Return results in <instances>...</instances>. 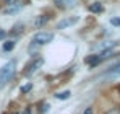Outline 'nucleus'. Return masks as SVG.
<instances>
[{"instance_id": "obj_4", "label": "nucleus", "mask_w": 120, "mask_h": 114, "mask_svg": "<svg viewBox=\"0 0 120 114\" xmlns=\"http://www.w3.org/2000/svg\"><path fill=\"white\" fill-rule=\"evenodd\" d=\"M21 7L23 5H21L18 0H8L7 2V7L3 8V13L5 15H15V13H18L21 10Z\"/></svg>"}, {"instance_id": "obj_9", "label": "nucleus", "mask_w": 120, "mask_h": 114, "mask_svg": "<svg viewBox=\"0 0 120 114\" xmlns=\"http://www.w3.org/2000/svg\"><path fill=\"white\" fill-rule=\"evenodd\" d=\"M70 95H71V93L67 90V91H60V93H57V95H55V98H57V99H68V98H70Z\"/></svg>"}, {"instance_id": "obj_6", "label": "nucleus", "mask_w": 120, "mask_h": 114, "mask_svg": "<svg viewBox=\"0 0 120 114\" xmlns=\"http://www.w3.org/2000/svg\"><path fill=\"white\" fill-rule=\"evenodd\" d=\"M114 46H117L115 41H105V42H99L93 47V51H101V52H105V51H110Z\"/></svg>"}, {"instance_id": "obj_2", "label": "nucleus", "mask_w": 120, "mask_h": 114, "mask_svg": "<svg viewBox=\"0 0 120 114\" xmlns=\"http://www.w3.org/2000/svg\"><path fill=\"white\" fill-rule=\"evenodd\" d=\"M52 39H54V33H44V31H41V33H38V34L33 38V46L49 44V42H52Z\"/></svg>"}, {"instance_id": "obj_11", "label": "nucleus", "mask_w": 120, "mask_h": 114, "mask_svg": "<svg viewBox=\"0 0 120 114\" xmlns=\"http://www.w3.org/2000/svg\"><path fill=\"white\" fill-rule=\"evenodd\" d=\"M47 20H49V18H47V16H42V18H41V16H39V18L36 20V26L39 28V26H42V24H45V21H47Z\"/></svg>"}, {"instance_id": "obj_17", "label": "nucleus", "mask_w": 120, "mask_h": 114, "mask_svg": "<svg viewBox=\"0 0 120 114\" xmlns=\"http://www.w3.org/2000/svg\"><path fill=\"white\" fill-rule=\"evenodd\" d=\"M5 34H7V33H5V31H3V29L0 28V39H3V38H5Z\"/></svg>"}, {"instance_id": "obj_18", "label": "nucleus", "mask_w": 120, "mask_h": 114, "mask_svg": "<svg viewBox=\"0 0 120 114\" xmlns=\"http://www.w3.org/2000/svg\"><path fill=\"white\" fill-rule=\"evenodd\" d=\"M21 114H31V111H29V109H24V111H23Z\"/></svg>"}, {"instance_id": "obj_1", "label": "nucleus", "mask_w": 120, "mask_h": 114, "mask_svg": "<svg viewBox=\"0 0 120 114\" xmlns=\"http://www.w3.org/2000/svg\"><path fill=\"white\" fill-rule=\"evenodd\" d=\"M15 67H16V60H10L8 64H5L2 67V70H0V86L5 85L11 78V75L15 73Z\"/></svg>"}, {"instance_id": "obj_15", "label": "nucleus", "mask_w": 120, "mask_h": 114, "mask_svg": "<svg viewBox=\"0 0 120 114\" xmlns=\"http://www.w3.org/2000/svg\"><path fill=\"white\" fill-rule=\"evenodd\" d=\"M105 114H120V109H112V111H109V113Z\"/></svg>"}, {"instance_id": "obj_14", "label": "nucleus", "mask_w": 120, "mask_h": 114, "mask_svg": "<svg viewBox=\"0 0 120 114\" xmlns=\"http://www.w3.org/2000/svg\"><path fill=\"white\" fill-rule=\"evenodd\" d=\"M47 111H49V104H44V106H42V109H41L39 113H41V114H45Z\"/></svg>"}, {"instance_id": "obj_16", "label": "nucleus", "mask_w": 120, "mask_h": 114, "mask_svg": "<svg viewBox=\"0 0 120 114\" xmlns=\"http://www.w3.org/2000/svg\"><path fill=\"white\" fill-rule=\"evenodd\" d=\"M83 114H93V108H91V106H89V108H86V111H84Z\"/></svg>"}, {"instance_id": "obj_8", "label": "nucleus", "mask_w": 120, "mask_h": 114, "mask_svg": "<svg viewBox=\"0 0 120 114\" xmlns=\"http://www.w3.org/2000/svg\"><path fill=\"white\" fill-rule=\"evenodd\" d=\"M89 12H93V13H101V12H104V7H102V3H99V2H94V3L89 5Z\"/></svg>"}, {"instance_id": "obj_13", "label": "nucleus", "mask_w": 120, "mask_h": 114, "mask_svg": "<svg viewBox=\"0 0 120 114\" xmlns=\"http://www.w3.org/2000/svg\"><path fill=\"white\" fill-rule=\"evenodd\" d=\"M110 23H112L114 26H120V18H115V16H114V18H110Z\"/></svg>"}, {"instance_id": "obj_3", "label": "nucleus", "mask_w": 120, "mask_h": 114, "mask_svg": "<svg viewBox=\"0 0 120 114\" xmlns=\"http://www.w3.org/2000/svg\"><path fill=\"white\" fill-rule=\"evenodd\" d=\"M42 64H44V59H42V57L34 59L31 64H28V65H26V70L23 72V73H24V77H31L34 72H36V70H38V69H41V65H42Z\"/></svg>"}, {"instance_id": "obj_12", "label": "nucleus", "mask_w": 120, "mask_h": 114, "mask_svg": "<svg viewBox=\"0 0 120 114\" xmlns=\"http://www.w3.org/2000/svg\"><path fill=\"white\" fill-rule=\"evenodd\" d=\"M31 88H33V85H31V83H28V85H23V86H21V93H28Z\"/></svg>"}, {"instance_id": "obj_10", "label": "nucleus", "mask_w": 120, "mask_h": 114, "mask_svg": "<svg viewBox=\"0 0 120 114\" xmlns=\"http://www.w3.org/2000/svg\"><path fill=\"white\" fill-rule=\"evenodd\" d=\"M15 44H16L15 41H7V42L3 44V51H7V52H8V51L15 49Z\"/></svg>"}, {"instance_id": "obj_7", "label": "nucleus", "mask_w": 120, "mask_h": 114, "mask_svg": "<svg viewBox=\"0 0 120 114\" xmlns=\"http://www.w3.org/2000/svg\"><path fill=\"white\" fill-rule=\"evenodd\" d=\"M54 2L57 3L59 8H73L78 3V0H54Z\"/></svg>"}, {"instance_id": "obj_5", "label": "nucleus", "mask_w": 120, "mask_h": 114, "mask_svg": "<svg viewBox=\"0 0 120 114\" xmlns=\"http://www.w3.org/2000/svg\"><path fill=\"white\" fill-rule=\"evenodd\" d=\"M78 20H80V16H68V18H63L62 21L57 23V29H65V28H68V26H73V24L78 23Z\"/></svg>"}]
</instances>
